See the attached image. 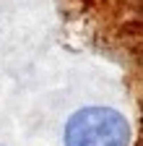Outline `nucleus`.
Segmentation results:
<instances>
[{
	"instance_id": "obj_1",
	"label": "nucleus",
	"mask_w": 143,
	"mask_h": 146,
	"mask_svg": "<svg viewBox=\"0 0 143 146\" xmlns=\"http://www.w3.org/2000/svg\"><path fill=\"white\" fill-rule=\"evenodd\" d=\"M128 120L109 107H86L65 128V146H128Z\"/></svg>"
}]
</instances>
